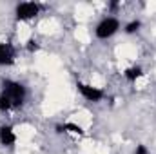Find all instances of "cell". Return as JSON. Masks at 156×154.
<instances>
[{"label":"cell","instance_id":"6da1fadb","mask_svg":"<svg viewBox=\"0 0 156 154\" xmlns=\"http://www.w3.org/2000/svg\"><path fill=\"white\" fill-rule=\"evenodd\" d=\"M2 96H5L11 102V107L13 105H22L24 96H26V91L16 82H4V93H2Z\"/></svg>","mask_w":156,"mask_h":154},{"label":"cell","instance_id":"7a4b0ae2","mask_svg":"<svg viewBox=\"0 0 156 154\" xmlns=\"http://www.w3.org/2000/svg\"><path fill=\"white\" fill-rule=\"evenodd\" d=\"M116 29H118V22L115 18H107V20H104V22L98 26L96 35H98V38H107V37L115 35Z\"/></svg>","mask_w":156,"mask_h":154},{"label":"cell","instance_id":"3957f363","mask_svg":"<svg viewBox=\"0 0 156 154\" xmlns=\"http://www.w3.org/2000/svg\"><path fill=\"white\" fill-rule=\"evenodd\" d=\"M37 13H38V5H37V4H31V2L20 4V5L16 7V18H18V20H27V18H33Z\"/></svg>","mask_w":156,"mask_h":154},{"label":"cell","instance_id":"277c9868","mask_svg":"<svg viewBox=\"0 0 156 154\" xmlns=\"http://www.w3.org/2000/svg\"><path fill=\"white\" fill-rule=\"evenodd\" d=\"M15 62V51L9 44H0V64L9 65Z\"/></svg>","mask_w":156,"mask_h":154},{"label":"cell","instance_id":"5b68a950","mask_svg":"<svg viewBox=\"0 0 156 154\" xmlns=\"http://www.w3.org/2000/svg\"><path fill=\"white\" fill-rule=\"evenodd\" d=\"M78 89H80V93H82L87 100H93V102H96V100H100V98L104 96L102 91H98V89H94V87H89V85H83V83H78Z\"/></svg>","mask_w":156,"mask_h":154},{"label":"cell","instance_id":"8992f818","mask_svg":"<svg viewBox=\"0 0 156 154\" xmlns=\"http://www.w3.org/2000/svg\"><path fill=\"white\" fill-rule=\"evenodd\" d=\"M15 132H13V129L11 127H2L0 129V142L4 143V145H11V143H15Z\"/></svg>","mask_w":156,"mask_h":154},{"label":"cell","instance_id":"52a82bcc","mask_svg":"<svg viewBox=\"0 0 156 154\" xmlns=\"http://www.w3.org/2000/svg\"><path fill=\"white\" fill-rule=\"evenodd\" d=\"M142 75V69L140 67H133V69H129L127 73H125V76L129 78V80H134V78H138Z\"/></svg>","mask_w":156,"mask_h":154},{"label":"cell","instance_id":"ba28073f","mask_svg":"<svg viewBox=\"0 0 156 154\" xmlns=\"http://www.w3.org/2000/svg\"><path fill=\"white\" fill-rule=\"evenodd\" d=\"M7 109H11V102L5 96H0V111H7Z\"/></svg>","mask_w":156,"mask_h":154},{"label":"cell","instance_id":"9c48e42d","mask_svg":"<svg viewBox=\"0 0 156 154\" xmlns=\"http://www.w3.org/2000/svg\"><path fill=\"white\" fill-rule=\"evenodd\" d=\"M64 129H69L71 132H78V134H82V132H83V131H82V129H80L78 125H75V123H67V125H66Z\"/></svg>","mask_w":156,"mask_h":154},{"label":"cell","instance_id":"30bf717a","mask_svg":"<svg viewBox=\"0 0 156 154\" xmlns=\"http://www.w3.org/2000/svg\"><path fill=\"white\" fill-rule=\"evenodd\" d=\"M138 27H140V22H133V24H129L127 26V33H134V31H138Z\"/></svg>","mask_w":156,"mask_h":154},{"label":"cell","instance_id":"8fae6325","mask_svg":"<svg viewBox=\"0 0 156 154\" xmlns=\"http://www.w3.org/2000/svg\"><path fill=\"white\" fill-rule=\"evenodd\" d=\"M27 47H29V51H35L38 45H37V42H35V40H29V45H27Z\"/></svg>","mask_w":156,"mask_h":154},{"label":"cell","instance_id":"7c38bea8","mask_svg":"<svg viewBox=\"0 0 156 154\" xmlns=\"http://www.w3.org/2000/svg\"><path fill=\"white\" fill-rule=\"evenodd\" d=\"M136 154H145V147H142V145H140V147H138V151H136Z\"/></svg>","mask_w":156,"mask_h":154}]
</instances>
